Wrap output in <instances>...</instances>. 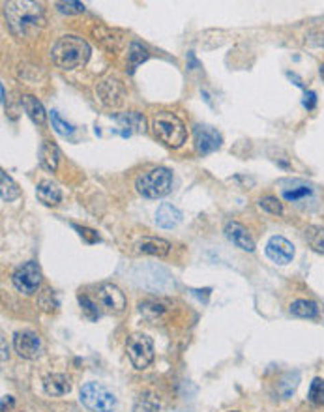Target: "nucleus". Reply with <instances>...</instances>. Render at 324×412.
<instances>
[{"label":"nucleus","mask_w":324,"mask_h":412,"mask_svg":"<svg viewBox=\"0 0 324 412\" xmlns=\"http://www.w3.org/2000/svg\"><path fill=\"white\" fill-rule=\"evenodd\" d=\"M4 17L8 27L19 38H34L45 25V10L40 2L15 0L4 2Z\"/></svg>","instance_id":"obj_1"},{"label":"nucleus","mask_w":324,"mask_h":412,"mask_svg":"<svg viewBox=\"0 0 324 412\" xmlns=\"http://www.w3.org/2000/svg\"><path fill=\"white\" fill-rule=\"evenodd\" d=\"M90 58V45L87 40L79 36L68 34L62 36L54 41L51 49V61L56 68L61 69H77L85 66Z\"/></svg>","instance_id":"obj_2"},{"label":"nucleus","mask_w":324,"mask_h":412,"mask_svg":"<svg viewBox=\"0 0 324 412\" xmlns=\"http://www.w3.org/2000/svg\"><path fill=\"white\" fill-rule=\"evenodd\" d=\"M152 131L163 144H167L171 149H180L186 142V135H188L184 122L169 111L155 113L154 118H152Z\"/></svg>","instance_id":"obj_3"},{"label":"nucleus","mask_w":324,"mask_h":412,"mask_svg":"<svg viewBox=\"0 0 324 412\" xmlns=\"http://www.w3.org/2000/svg\"><path fill=\"white\" fill-rule=\"evenodd\" d=\"M137 191L147 199H160L169 195L173 189V173L167 167H155V169L142 173L136 180Z\"/></svg>","instance_id":"obj_4"},{"label":"nucleus","mask_w":324,"mask_h":412,"mask_svg":"<svg viewBox=\"0 0 324 412\" xmlns=\"http://www.w3.org/2000/svg\"><path fill=\"white\" fill-rule=\"evenodd\" d=\"M81 401L92 412H113L116 406L115 393L100 382H88L83 386Z\"/></svg>","instance_id":"obj_5"},{"label":"nucleus","mask_w":324,"mask_h":412,"mask_svg":"<svg viewBox=\"0 0 324 412\" xmlns=\"http://www.w3.org/2000/svg\"><path fill=\"white\" fill-rule=\"evenodd\" d=\"M126 352L136 369H147L154 362V343L147 334H131L126 343Z\"/></svg>","instance_id":"obj_6"},{"label":"nucleus","mask_w":324,"mask_h":412,"mask_svg":"<svg viewBox=\"0 0 324 412\" xmlns=\"http://www.w3.org/2000/svg\"><path fill=\"white\" fill-rule=\"evenodd\" d=\"M281 195L287 203L307 208V204L317 199V188L305 180H285L281 182Z\"/></svg>","instance_id":"obj_7"},{"label":"nucleus","mask_w":324,"mask_h":412,"mask_svg":"<svg viewBox=\"0 0 324 412\" xmlns=\"http://www.w3.org/2000/svg\"><path fill=\"white\" fill-rule=\"evenodd\" d=\"M12 281H14V287L21 294H25V296L34 294V292H38V289H40L41 285L40 266L36 263H32V261L21 264L19 268L14 272Z\"/></svg>","instance_id":"obj_8"},{"label":"nucleus","mask_w":324,"mask_h":412,"mask_svg":"<svg viewBox=\"0 0 324 412\" xmlns=\"http://www.w3.org/2000/svg\"><path fill=\"white\" fill-rule=\"evenodd\" d=\"M14 349L21 358L36 360L41 356V339L32 330H19L14 334Z\"/></svg>","instance_id":"obj_9"},{"label":"nucleus","mask_w":324,"mask_h":412,"mask_svg":"<svg viewBox=\"0 0 324 412\" xmlns=\"http://www.w3.org/2000/svg\"><path fill=\"white\" fill-rule=\"evenodd\" d=\"M193 141H195L197 154L208 155L216 152L222 147V135L216 128L206 126V124H199L193 129Z\"/></svg>","instance_id":"obj_10"},{"label":"nucleus","mask_w":324,"mask_h":412,"mask_svg":"<svg viewBox=\"0 0 324 412\" xmlns=\"http://www.w3.org/2000/svg\"><path fill=\"white\" fill-rule=\"evenodd\" d=\"M98 302L102 307L109 311V313H122L126 310V296L124 292L113 283H103L98 289Z\"/></svg>","instance_id":"obj_11"},{"label":"nucleus","mask_w":324,"mask_h":412,"mask_svg":"<svg viewBox=\"0 0 324 412\" xmlns=\"http://www.w3.org/2000/svg\"><path fill=\"white\" fill-rule=\"evenodd\" d=\"M266 255L270 261H274L276 264H289L294 257V248H292V243L283 237H272L266 243Z\"/></svg>","instance_id":"obj_12"},{"label":"nucleus","mask_w":324,"mask_h":412,"mask_svg":"<svg viewBox=\"0 0 324 412\" xmlns=\"http://www.w3.org/2000/svg\"><path fill=\"white\" fill-rule=\"evenodd\" d=\"M225 237L229 238V242L235 243L238 250L248 251V253H253V251H255L253 238L250 237L248 229H246L244 225L238 224V221H227V225H225Z\"/></svg>","instance_id":"obj_13"},{"label":"nucleus","mask_w":324,"mask_h":412,"mask_svg":"<svg viewBox=\"0 0 324 412\" xmlns=\"http://www.w3.org/2000/svg\"><path fill=\"white\" fill-rule=\"evenodd\" d=\"M98 94H100V100L109 107H118L124 102V88L116 79H105L100 83Z\"/></svg>","instance_id":"obj_14"},{"label":"nucleus","mask_w":324,"mask_h":412,"mask_svg":"<svg viewBox=\"0 0 324 412\" xmlns=\"http://www.w3.org/2000/svg\"><path fill=\"white\" fill-rule=\"evenodd\" d=\"M137 251L147 253V255H154V257H165V255H169L171 243L163 238L144 237L137 242Z\"/></svg>","instance_id":"obj_15"},{"label":"nucleus","mask_w":324,"mask_h":412,"mask_svg":"<svg viewBox=\"0 0 324 412\" xmlns=\"http://www.w3.org/2000/svg\"><path fill=\"white\" fill-rule=\"evenodd\" d=\"M21 105L25 109V113L28 115V118L38 124V126H45V122H47V113H45V109L41 105V102L32 94H25L21 98Z\"/></svg>","instance_id":"obj_16"},{"label":"nucleus","mask_w":324,"mask_h":412,"mask_svg":"<svg viewBox=\"0 0 324 412\" xmlns=\"http://www.w3.org/2000/svg\"><path fill=\"white\" fill-rule=\"evenodd\" d=\"M182 221V212L169 203H163L155 212V224L162 229H173Z\"/></svg>","instance_id":"obj_17"},{"label":"nucleus","mask_w":324,"mask_h":412,"mask_svg":"<svg viewBox=\"0 0 324 412\" xmlns=\"http://www.w3.org/2000/svg\"><path fill=\"white\" fill-rule=\"evenodd\" d=\"M43 388H45V392L49 395H53V398H61V395H66V393L72 390V382H69V378L66 375H62V373H51L45 377L43 380Z\"/></svg>","instance_id":"obj_18"},{"label":"nucleus","mask_w":324,"mask_h":412,"mask_svg":"<svg viewBox=\"0 0 324 412\" xmlns=\"http://www.w3.org/2000/svg\"><path fill=\"white\" fill-rule=\"evenodd\" d=\"M36 195H38L41 203L47 204V206H56L62 201L61 188L53 180H41L38 184V188H36Z\"/></svg>","instance_id":"obj_19"},{"label":"nucleus","mask_w":324,"mask_h":412,"mask_svg":"<svg viewBox=\"0 0 324 412\" xmlns=\"http://www.w3.org/2000/svg\"><path fill=\"white\" fill-rule=\"evenodd\" d=\"M167 310H169V302H165V300H149V302H142L139 305L141 315L149 318L150 323H158L167 313Z\"/></svg>","instance_id":"obj_20"},{"label":"nucleus","mask_w":324,"mask_h":412,"mask_svg":"<svg viewBox=\"0 0 324 412\" xmlns=\"http://www.w3.org/2000/svg\"><path fill=\"white\" fill-rule=\"evenodd\" d=\"M58 160H61V150L51 141L41 142L40 149V162L47 171H54L58 167Z\"/></svg>","instance_id":"obj_21"},{"label":"nucleus","mask_w":324,"mask_h":412,"mask_svg":"<svg viewBox=\"0 0 324 412\" xmlns=\"http://www.w3.org/2000/svg\"><path fill=\"white\" fill-rule=\"evenodd\" d=\"M116 122L120 124L122 128L128 129L129 133H142L144 131V116L141 113H136V111H129V113H122V115L116 116Z\"/></svg>","instance_id":"obj_22"},{"label":"nucleus","mask_w":324,"mask_h":412,"mask_svg":"<svg viewBox=\"0 0 324 412\" xmlns=\"http://www.w3.org/2000/svg\"><path fill=\"white\" fill-rule=\"evenodd\" d=\"M21 189L14 182V178L8 175L6 171H0V197L4 203H12L15 199H19Z\"/></svg>","instance_id":"obj_23"},{"label":"nucleus","mask_w":324,"mask_h":412,"mask_svg":"<svg viewBox=\"0 0 324 412\" xmlns=\"http://www.w3.org/2000/svg\"><path fill=\"white\" fill-rule=\"evenodd\" d=\"M290 313L294 315V317L300 318H315L318 317V305L315 302H311V300H296V302H292L290 304Z\"/></svg>","instance_id":"obj_24"},{"label":"nucleus","mask_w":324,"mask_h":412,"mask_svg":"<svg viewBox=\"0 0 324 412\" xmlns=\"http://www.w3.org/2000/svg\"><path fill=\"white\" fill-rule=\"evenodd\" d=\"M298 382H300V373L298 371H290L287 373L281 380H279V384H277V392L283 399H289L292 393L296 392Z\"/></svg>","instance_id":"obj_25"},{"label":"nucleus","mask_w":324,"mask_h":412,"mask_svg":"<svg viewBox=\"0 0 324 412\" xmlns=\"http://www.w3.org/2000/svg\"><path fill=\"white\" fill-rule=\"evenodd\" d=\"M160 411V401L154 393L144 392L137 398L136 405H133V412H158Z\"/></svg>","instance_id":"obj_26"},{"label":"nucleus","mask_w":324,"mask_h":412,"mask_svg":"<svg viewBox=\"0 0 324 412\" xmlns=\"http://www.w3.org/2000/svg\"><path fill=\"white\" fill-rule=\"evenodd\" d=\"M305 240L311 246V250H315L317 253L324 255V229L323 227H315L311 225L305 229Z\"/></svg>","instance_id":"obj_27"},{"label":"nucleus","mask_w":324,"mask_h":412,"mask_svg":"<svg viewBox=\"0 0 324 412\" xmlns=\"http://www.w3.org/2000/svg\"><path fill=\"white\" fill-rule=\"evenodd\" d=\"M51 124H53V128L56 133H61L62 137H69L74 135L75 128L72 126V124H68V122L64 120L61 115H58V111H51Z\"/></svg>","instance_id":"obj_28"},{"label":"nucleus","mask_w":324,"mask_h":412,"mask_svg":"<svg viewBox=\"0 0 324 412\" xmlns=\"http://www.w3.org/2000/svg\"><path fill=\"white\" fill-rule=\"evenodd\" d=\"M310 401L313 405H323L324 403V380L323 378H313L310 386Z\"/></svg>","instance_id":"obj_29"},{"label":"nucleus","mask_w":324,"mask_h":412,"mask_svg":"<svg viewBox=\"0 0 324 412\" xmlns=\"http://www.w3.org/2000/svg\"><path fill=\"white\" fill-rule=\"evenodd\" d=\"M129 62H131V66L136 68V66H139L141 62H144L147 58H149V53H147V49L142 47L141 43H137V41H133L131 45H129Z\"/></svg>","instance_id":"obj_30"},{"label":"nucleus","mask_w":324,"mask_h":412,"mask_svg":"<svg viewBox=\"0 0 324 412\" xmlns=\"http://www.w3.org/2000/svg\"><path fill=\"white\" fill-rule=\"evenodd\" d=\"M56 10L64 15H77L85 12V4L83 2H75V0H68V2H56L54 4Z\"/></svg>","instance_id":"obj_31"},{"label":"nucleus","mask_w":324,"mask_h":412,"mask_svg":"<svg viewBox=\"0 0 324 412\" xmlns=\"http://www.w3.org/2000/svg\"><path fill=\"white\" fill-rule=\"evenodd\" d=\"M259 206L266 212H270L274 216H279L281 212H283V204L279 203V199L277 197H263L261 201H259Z\"/></svg>","instance_id":"obj_32"},{"label":"nucleus","mask_w":324,"mask_h":412,"mask_svg":"<svg viewBox=\"0 0 324 412\" xmlns=\"http://www.w3.org/2000/svg\"><path fill=\"white\" fill-rule=\"evenodd\" d=\"M79 304H81L83 311H85V315H87L88 318H92V321H94V318H98V315H100V313H98V307H96V304L92 302V300H90V298L85 296V294H81V296H79Z\"/></svg>","instance_id":"obj_33"},{"label":"nucleus","mask_w":324,"mask_h":412,"mask_svg":"<svg viewBox=\"0 0 324 412\" xmlns=\"http://www.w3.org/2000/svg\"><path fill=\"white\" fill-rule=\"evenodd\" d=\"M75 229L79 230V235H81L83 238H87L88 243H94V242H100V237H98V232L92 229H87V227H75Z\"/></svg>","instance_id":"obj_34"},{"label":"nucleus","mask_w":324,"mask_h":412,"mask_svg":"<svg viewBox=\"0 0 324 412\" xmlns=\"http://www.w3.org/2000/svg\"><path fill=\"white\" fill-rule=\"evenodd\" d=\"M304 105L310 109V111H311V109H315V105H317V94H315L313 90H307V92H305Z\"/></svg>","instance_id":"obj_35"},{"label":"nucleus","mask_w":324,"mask_h":412,"mask_svg":"<svg viewBox=\"0 0 324 412\" xmlns=\"http://www.w3.org/2000/svg\"><path fill=\"white\" fill-rule=\"evenodd\" d=\"M0 343H2V362H6L8 349H6V338H4V336H2V339H0Z\"/></svg>","instance_id":"obj_36"},{"label":"nucleus","mask_w":324,"mask_h":412,"mask_svg":"<svg viewBox=\"0 0 324 412\" xmlns=\"http://www.w3.org/2000/svg\"><path fill=\"white\" fill-rule=\"evenodd\" d=\"M321 77H323V79H324V64H323V66H321Z\"/></svg>","instance_id":"obj_37"},{"label":"nucleus","mask_w":324,"mask_h":412,"mask_svg":"<svg viewBox=\"0 0 324 412\" xmlns=\"http://www.w3.org/2000/svg\"><path fill=\"white\" fill-rule=\"evenodd\" d=\"M230 412H238V411H230Z\"/></svg>","instance_id":"obj_38"},{"label":"nucleus","mask_w":324,"mask_h":412,"mask_svg":"<svg viewBox=\"0 0 324 412\" xmlns=\"http://www.w3.org/2000/svg\"><path fill=\"white\" fill-rule=\"evenodd\" d=\"M25 412H30V411H25Z\"/></svg>","instance_id":"obj_39"}]
</instances>
